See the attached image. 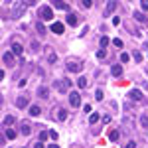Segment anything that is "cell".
Returning a JSON list of instances; mask_svg holds the SVG:
<instances>
[{"instance_id": "cell-34", "label": "cell", "mask_w": 148, "mask_h": 148, "mask_svg": "<svg viewBox=\"0 0 148 148\" xmlns=\"http://www.w3.org/2000/svg\"><path fill=\"white\" fill-rule=\"evenodd\" d=\"M49 138H51V140H57V132L56 130H49Z\"/></svg>"}, {"instance_id": "cell-36", "label": "cell", "mask_w": 148, "mask_h": 148, "mask_svg": "<svg viewBox=\"0 0 148 148\" xmlns=\"http://www.w3.org/2000/svg\"><path fill=\"white\" fill-rule=\"evenodd\" d=\"M134 59H136L138 63H140V61H142V56H140V51H136V53H134Z\"/></svg>"}, {"instance_id": "cell-42", "label": "cell", "mask_w": 148, "mask_h": 148, "mask_svg": "<svg viewBox=\"0 0 148 148\" xmlns=\"http://www.w3.org/2000/svg\"><path fill=\"white\" fill-rule=\"evenodd\" d=\"M47 148H59V146H57V144H49Z\"/></svg>"}, {"instance_id": "cell-3", "label": "cell", "mask_w": 148, "mask_h": 148, "mask_svg": "<svg viewBox=\"0 0 148 148\" xmlns=\"http://www.w3.org/2000/svg\"><path fill=\"white\" fill-rule=\"evenodd\" d=\"M81 69H83V65H81V61H67V71L69 73H79Z\"/></svg>"}, {"instance_id": "cell-20", "label": "cell", "mask_w": 148, "mask_h": 148, "mask_svg": "<svg viewBox=\"0 0 148 148\" xmlns=\"http://www.w3.org/2000/svg\"><path fill=\"white\" fill-rule=\"evenodd\" d=\"M77 85H79L81 89H85V87H87V77H79V79H77Z\"/></svg>"}, {"instance_id": "cell-10", "label": "cell", "mask_w": 148, "mask_h": 148, "mask_svg": "<svg viewBox=\"0 0 148 148\" xmlns=\"http://www.w3.org/2000/svg\"><path fill=\"white\" fill-rule=\"evenodd\" d=\"M128 97H130L132 101H140V99H142V93L138 91V89H132V91L128 93Z\"/></svg>"}, {"instance_id": "cell-4", "label": "cell", "mask_w": 148, "mask_h": 148, "mask_svg": "<svg viewBox=\"0 0 148 148\" xmlns=\"http://www.w3.org/2000/svg\"><path fill=\"white\" fill-rule=\"evenodd\" d=\"M26 8H28V6H26L24 2H20V4H16V6L12 8V18H20V16L24 14V10H26Z\"/></svg>"}, {"instance_id": "cell-26", "label": "cell", "mask_w": 148, "mask_h": 148, "mask_svg": "<svg viewBox=\"0 0 148 148\" xmlns=\"http://www.w3.org/2000/svg\"><path fill=\"white\" fill-rule=\"evenodd\" d=\"M107 46H109V38H107V36H103V38H101V47L105 49Z\"/></svg>"}, {"instance_id": "cell-21", "label": "cell", "mask_w": 148, "mask_h": 148, "mask_svg": "<svg viewBox=\"0 0 148 148\" xmlns=\"http://www.w3.org/2000/svg\"><path fill=\"white\" fill-rule=\"evenodd\" d=\"M97 121H99V114H97V113H91V114H89V123H91V125H95Z\"/></svg>"}, {"instance_id": "cell-28", "label": "cell", "mask_w": 148, "mask_h": 148, "mask_svg": "<svg viewBox=\"0 0 148 148\" xmlns=\"http://www.w3.org/2000/svg\"><path fill=\"white\" fill-rule=\"evenodd\" d=\"M134 16H136V20H138V22H146V16H144V14H138V12H136Z\"/></svg>"}, {"instance_id": "cell-23", "label": "cell", "mask_w": 148, "mask_h": 148, "mask_svg": "<svg viewBox=\"0 0 148 148\" xmlns=\"http://www.w3.org/2000/svg\"><path fill=\"white\" fill-rule=\"evenodd\" d=\"M95 99H97V101H103V99H105V95H103L101 89H97V91H95Z\"/></svg>"}, {"instance_id": "cell-2", "label": "cell", "mask_w": 148, "mask_h": 148, "mask_svg": "<svg viewBox=\"0 0 148 148\" xmlns=\"http://www.w3.org/2000/svg\"><path fill=\"white\" fill-rule=\"evenodd\" d=\"M40 18H42V20H51V18H53V10H51L49 6H42V8H40Z\"/></svg>"}, {"instance_id": "cell-33", "label": "cell", "mask_w": 148, "mask_h": 148, "mask_svg": "<svg viewBox=\"0 0 148 148\" xmlns=\"http://www.w3.org/2000/svg\"><path fill=\"white\" fill-rule=\"evenodd\" d=\"M140 125L148 128V116H142V119H140Z\"/></svg>"}, {"instance_id": "cell-35", "label": "cell", "mask_w": 148, "mask_h": 148, "mask_svg": "<svg viewBox=\"0 0 148 148\" xmlns=\"http://www.w3.org/2000/svg\"><path fill=\"white\" fill-rule=\"evenodd\" d=\"M103 123H105V125H109V123H111V116H109V114H105V116H103Z\"/></svg>"}, {"instance_id": "cell-31", "label": "cell", "mask_w": 148, "mask_h": 148, "mask_svg": "<svg viewBox=\"0 0 148 148\" xmlns=\"http://www.w3.org/2000/svg\"><path fill=\"white\" fill-rule=\"evenodd\" d=\"M81 4H83V8H91V6H93V2H91V0H83Z\"/></svg>"}, {"instance_id": "cell-30", "label": "cell", "mask_w": 148, "mask_h": 148, "mask_svg": "<svg viewBox=\"0 0 148 148\" xmlns=\"http://www.w3.org/2000/svg\"><path fill=\"white\" fill-rule=\"evenodd\" d=\"M105 56H107L105 49H99V51H97V57H99V59H105Z\"/></svg>"}, {"instance_id": "cell-9", "label": "cell", "mask_w": 148, "mask_h": 148, "mask_svg": "<svg viewBox=\"0 0 148 148\" xmlns=\"http://www.w3.org/2000/svg\"><path fill=\"white\" fill-rule=\"evenodd\" d=\"M67 24H69V26H77V24H79V18H77L75 14L69 12V14H67Z\"/></svg>"}, {"instance_id": "cell-32", "label": "cell", "mask_w": 148, "mask_h": 148, "mask_svg": "<svg viewBox=\"0 0 148 148\" xmlns=\"http://www.w3.org/2000/svg\"><path fill=\"white\" fill-rule=\"evenodd\" d=\"M128 59H130V56H128V53H121V61H123V63H126Z\"/></svg>"}, {"instance_id": "cell-40", "label": "cell", "mask_w": 148, "mask_h": 148, "mask_svg": "<svg viewBox=\"0 0 148 148\" xmlns=\"http://www.w3.org/2000/svg\"><path fill=\"white\" fill-rule=\"evenodd\" d=\"M83 111H85V113H89V114H91V105H85V107H83Z\"/></svg>"}, {"instance_id": "cell-18", "label": "cell", "mask_w": 148, "mask_h": 148, "mask_svg": "<svg viewBox=\"0 0 148 148\" xmlns=\"http://www.w3.org/2000/svg\"><path fill=\"white\" fill-rule=\"evenodd\" d=\"M47 93H49V91H47V87H40V89H38V95H40L42 99H46Z\"/></svg>"}, {"instance_id": "cell-37", "label": "cell", "mask_w": 148, "mask_h": 148, "mask_svg": "<svg viewBox=\"0 0 148 148\" xmlns=\"http://www.w3.org/2000/svg\"><path fill=\"white\" fill-rule=\"evenodd\" d=\"M47 61H49V63H53V61H56V53H49V57H47Z\"/></svg>"}, {"instance_id": "cell-39", "label": "cell", "mask_w": 148, "mask_h": 148, "mask_svg": "<svg viewBox=\"0 0 148 148\" xmlns=\"http://www.w3.org/2000/svg\"><path fill=\"white\" fill-rule=\"evenodd\" d=\"M134 146H136V142H132V140H130L128 144H125V148H134Z\"/></svg>"}, {"instance_id": "cell-14", "label": "cell", "mask_w": 148, "mask_h": 148, "mask_svg": "<svg viewBox=\"0 0 148 148\" xmlns=\"http://www.w3.org/2000/svg\"><path fill=\"white\" fill-rule=\"evenodd\" d=\"M114 8H116V2H109L107 4V8H105V16H109V14H113Z\"/></svg>"}, {"instance_id": "cell-6", "label": "cell", "mask_w": 148, "mask_h": 148, "mask_svg": "<svg viewBox=\"0 0 148 148\" xmlns=\"http://www.w3.org/2000/svg\"><path fill=\"white\" fill-rule=\"evenodd\" d=\"M63 30H65V26H63V24L61 22H53L51 24V32H53V34H63Z\"/></svg>"}, {"instance_id": "cell-19", "label": "cell", "mask_w": 148, "mask_h": 148, "mask_svg": "<svg viewBox=\"0 0 148 148\" xmlns=\"http://www.w3.org/2000/svg\"><path fill=\"white\" fill-rule=\"evenodd\" d=\"M109 140H111V142H116V140H119V130H111V134H109Z\"/></svg>"}, {"instance_id": "cell-12", "label": "cell", "mask_w": 148, "mask_h": 148, "mask_svg": "<svg viewBox=\"0 0 148 148\" xmlns=\"http://www.w3.org/2000/svg\"><path fill=\"white\" fill-rule=\"evenodd\" d=\"M111 73H113L114 77H121L123 75V65H113L111 67Z\"/></svg>"}, {"instance_id": "cell-11", "label": "cell", "mask_w": 148, "mask_h": 148, "mask_svg": "<svg viewBox=\"0 0 148 148\" xmlns=\"http://www.w3.org/2000/svg\"><path fill=\"white\" fill-rule=\"evenodd\" d=\"M53 8H59V10H65V12H69V4L67 2H53Z\"/></svg>"}, {"instance_id": "cell-16", "label": "cell", "mask_w": 148, "mask_h": 148, "mask_svg": "<svg viewBox=\"0 0 148 148\" xmlns=\"http://www.w3.org/2000/svg\"><path fill=\"white\" fill-rule=\"evenodd\" d=\"M26 105H28V99H26V97H18V99H16V107H18V109H24Z\"/></svg>"}, {"instance_id": "cell-25", "label": "cell", "mask_w": 148, "mask_h": 148, "mask_svg": "<svg viewBox=\"0 0 148 148\" xmlns=\"http://www.w3.org/2000/svg\"><path fill=\"white\" fill-rule=\"evenodd\" d=\"M6 136L10 138V140H14V138H16V130H12V128H8V130H6Z\"/></svg>"}, {"instance_id": "cell-7", "label": "cell", "mask_w": 148, "mask_h": 148, "mask_svg": "<svg viewBox=\"0 0 148 148\" xmlns=\"http://www.w3.org/2000/svg\"><path fill=\"white\" fill-rule=\"evenodd\" d=\"M12 53H14V56H22L24 53V47H22L20 42H14V44H12Z\"/></svg>"}, {"instance_id": "cell-24", "label": "cell", "mask_w": 148, "mask_h": 148, "mask_svg": "<svg viewBox=\"0 0 148 148\" xmlns=\"http://www.w3.org/2000/svg\"><path fill=\"white\" fill-rule=\"evenodd\" d=\"M36 28H38V32H40V34H46V26H44L42 22H38V24H36Z\"/></svg>"}, {"instance_id": "cell-5", "label": "cell", "mask_w": 148, "mask_h": 148, "mask_svg": "<svg viewBox=\"0 0 148 148\" xmlns=\"http://www.w3.org/2000/svg\"><path fill=\"white\" fill-rule=\"evenodd\" d=\"M69 103H71L75 109L81 107V95H79V93H71V95H69Z\"/></svg>"}, {"instance_id": "cell-15", "label": "cell", "mask_w": 148, "mask_h": 148, "mask_svg": "<svg viewBox=\"0 0 148 148\" xmlns=\"http://www.w3.org/2000/svg\"><path fill=\"white\" fill-rule=\"evenodd\" d=\"M22 134L24 136H30L32 134V126L28 125V123H22Z\"/></svg>"}, {"instance_id": "cell-1", "label": "cell", "mask_w": 148, "mask_h": 148, "mask_svg": "<svg viewBox=\"0 0 148 148\" xmlns=\"http://www.w3.org/2000/svg\"><path fill=\"white\" fill-rule=\"evenodd\" d=\"M69 87H71V81H69V79H59V81H56V89L59 93H65Z\"/></svg>"}, {"instance_id": "cell-29", "label": "cell", "mask_w": 148, "mask_h": 148, "mask_svg": "<svg viewBox=\"0 0 148 148\" xmlns=\"http://www.w3.org/2000/svg\"><path fill=\"white\" fill-rule=\"evenodd\" d=\"M113 44H114L116 47H123V40H121V38H114V40H113Z\"/></svg>"}, {"instance_id": "cell-17", "label": "cell", "mask_w": 148, "mask_h": 148, "mask_svg": "<svg viewBox=\"0 0 148 148\" xmlns=\"http://www.w3.org/2000/svg\"><path fill=\"white\" fill-rule=\"evenodd\" d=\"M40 113H42V109H40L38 105H34V107H30V114H32V116H40Z\"/></svg>"}, {"instance_id": "cell-8", "label": "cell", "mask_w": 148, "mask_h": 148, "mask_svg": "<svg viewBox=\"0 0 148 148\" xmlns=\"http://www.w3.org/2000/svg\"><path fill=\"white\" fill-rule=\"evenodd\" d=\"M2 59H4V63H6V65H14V53H12V51H6Z\"/></svg>"}, {"instance_id": "cell-38", "label": "cell", "mask_w": 148, "mask_h": 148, "mask_svg": "<svg viewBox=\"0 0 148 148\" xmlns=\"http://www.w3.org/2000/svg\"><path fill=\"white\" fill-rule=\"evenodd\" d=\"M140 6H142V10H148V0H142V4H140Z\"/></svg>"}, {"instance_id": "cell-13", "label": "cell", "mask_w": 148, "mask_h": 148, "mask_svg": "<svg viewBox=\"0 0 148 148\" xmlns=\"http://www.w3.org/2000/svg\"><path fill=\"white\" fill-rule=\"evenodd\" d=\"M56 119H57V121H65V116H67V111H65V109H57V111H56Z\"/></svg>"}, {"instance_id": "cell-22", "label": "cell", "mask_w": 148, "mask_h": 148, "mask_svg": "<svg viewBox=\"0 0 148 148\" xmlns=\"http://www.w3.org/2000/svg\"><path fill=\"white\" fill-rule=\"evenodd\" d=\"M14 121H16V119H14L12 114H8V116H4V125H14Z\"/></svg>"}, {"instance_id": "cell-27", "label": "cell", "mask_w": 148, "mask_h": 148, "mask_svg": "<svg viewBox=\"0 0 148 148\" xmlns=\"http://www.w3.org/2000/svg\"><path fill=\"white\" fill-rule=\"evenodd\" d=\"M47 136H49V132H46V130H42V132H40V140H42V142H46Z\"/></svg>"}, {"instance_id": "cell-41", "label": "cell", "mask_w": 148, "mask_h": 148, "mask_svg": "<svg viewBox=\"0 0 148 148\" xmlns=\"http://www.w3.org/2000/svg\"><path fill=\"white\" fill-rule=\"evenodd\" d=\"M34 148H44V142H38V144H36Z\"/></svg>"}]
</instances>
